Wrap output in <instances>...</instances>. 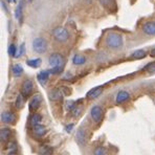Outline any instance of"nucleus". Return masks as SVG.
<instances>
[{
  "label": "nucleus",
  "mask_w": 155,
  "mask_h": 155,
  "mask_svg": "<svg viewBox=\"0 0 155 155\" xmlns=\"http://www.w3.org/2000/svg\"><path fill=\"white\" fill-rule=\"evenodd\" d=\"M12 72L15 77H20L23 74V67L20 64H15L12 68Z\"/></svg>",
  "instance_id": "obj_22"
},
{
  "label": "nucleus",
  "mask_w": 155,
  "mask_h": 155,
  "mask_svg": "<svg viewBox=\"0 0 155 155\" xmlns=\"http://www.w3.org/2000/svg\"><path fill=\"white\" fill-rule=\"evenodd\" d=\"M47 130L45 128V126H43L42 124H38L33 126V133L35 134L38 137H43V136L46 134Z\"/></svg>",
  "instance_id": "obj_13"
},
{
  "label": "nucleus",
  "mask_w": 155,
  "mask_h": 155,
  "mask_svg": "<svg viewBox=\"0 0 155 155\" xmlns=\"http://www.w3.org/2000/svg\"><path fill=\"white\" fill-rule=\"evenodd\" d=\"M72 128H74V125L70 124V125H67L65 129H66V131H67V132H70V131H71V130H72Z\"/></svg>",
  "instance_id": "obj_33"
},
{
  "label": "nucleus",
  "mask_w": 155,
  "mask_h": 155,
  "mask_svg": "<svg viewBox=\"0 0 155 155\" xmlns=\"http://www.w3.org/2000/svg\"><path fill=\"white\" fill-rule=\"evenodd\" d=\"M151 54V57H155V48H154V49H152V51H151V54Z\"/></svg>",
  "instance_id": "obj_34"
},
{
  "label": "nucleus",
  "mask_w": 155,
  "mask_h": 155,
  "mask_svg": "<svg viewBox=\"0 0 155 155\" xmlns=\"http://www.w3.org/2000/svg\"><path fill=\"white\" fill-rule=\"evenodd\" d=\"M33 49L37 54H44L47 51V42L44 38H36L33 41Z\"/></svg>",
  "instance_id": "obj_3"
},
{
  "label": "nucleus",
  "mask_w": 155,
  "mask_h": 155,
  "mask_svg": "<svg viewBox=\"0 0 155 155\" xmlns=\"http://www.w3.org/2000/svg\"><path fill=\"white\" fill-rule=\"evenodd\" d=\"M76 140L79 145L84 146L87 142V133H86L85 129H79L77 132V135H76Z\"/></svg>",
  "instance_id": "obj_12"
},
{
  "label": "nucleus",
  "mask_w": 155,
  "mask_h": 155,
  "mask_svg": "<svg viewBox=\"0 0 155 155\" xmlns=\"http://www.w3.org/2000/svg\"><path fill=\"white\" fill-rule=\"evenodd\" d=\"M26 64L29 66V67H33V68H37L40 66L41 64V60L40 59H31L26 62Z\"/></svg>",
  "instance_id": "obj_25"
},
{
  "label": "nucleus",
  "mask_w": 155,
  "mask_h": 155,
  "mask_svg": "<svg viewBox=\"0 0 155 155\" xmlns=\"http://www.w3.org/2000/svg\"><path fill=\"white\" fill-rule=\"evenodd\" d=\"M23 8H24V1L23 0H20L17 5V8L15 11L16 19L19 20L20 23H22V18H23Z\"/></svg>",
  "instance_id": "obj_16"
},
{
  "label": "nucleus",
  "mask_w": 155,
  "mask_h": 155,
  "mask_svg": "<svg viewBox=\"0 0 155 155\" xmlns=\"http://www.w3.org/2000/svg\"><path fill=\"white\" fill-rule=\"evenodd\" d=\"M33 90H34L33 81H31V80H28V79L25 80V81H23V83H22V85H21V90H20V93L23 95L24 99H27V97L31 94Z\"/></svg>",
  "instance_id": "obj_5"
},
{
  "label": "nucleus",
  "mask_w": 155,
  "mask_h": 155,
  "mask_svg": "<svg viewBox=\"0 0 155 155\" xmlns=\"http://www.w3.org/2000/svg\"><path fill=\"white\" fill-rule=\"evenodd\" d=\"M49 65L52 67H64V58L61 54H52L48 60Z\"/></svg>",
  "instance_id": "obj_6"
},
{
  "label": "nucleus",
  "mask_w": 155,
  "mask_h": 155,
  "mask_svg": "<svg viewBox=\"0 0 155 155\" xmlns=\"http://www.w3.org/2000/svg\"><path fill=\"white\" fill-rule=\"evenodd\" d=\"M129 99H130V93L128 92V91H126V90H122V91H120V92L117 93L115 101H116V103H117V104H122V103L127 102Z\"/></svg>",
  "instance_id": "obj_15"
},
{
  "label": "nucleus",
  "mask_w": 155,
  "mask_h": 155,
  "mask_svg": "<svg viewBox=\"0 0 155 155\" xmlns=\"http://www.w3.org/2000/svg\"><path fill=\"white\" fill-rule=\"evenodd\" d=\"M24 100H25V99L23 97V95L20 93V94L17 97V99H16V102H15L16 108H17V109L22 108V106H23V104H24Z\"/></svg>",
  "instance_id": "obj_26"
},
{
  "label": "nucleus",
  "mask_w": 155,
  "mask_h": 155,
  "mask_svg": "<svg viewBox=\"0 0 155 155\" xmlns=\"http://www.w3.org/2000/svg\"><path fill=\"white\" fill-rule=\"evenodd\" d=\"M8 54L12 57H16V54H17V48L14 44H11L10 47H8Z\"/></svg>",
  "instance_id": "obj_29"
},
{
  "label": "nucleus",
  "mask_w": 155,
  "mask_h": 155,
  "mask_svg": "<svg viewBox=\"0 0 155 155\" xmlns=\"http://www.w3.org/2000/svg\"><path fill=\"white\" fill-rule=\"evenodd\" d=\"M146 69L150 72H154L155 71V63H150V64H148L146 66Z\"/></svg>",
  "instance_id": "obj_30"
},
{
  "label": "nucleus",
  "mask_w": 155,
  "mask_h": 155,
  "mask_svg": "<svg viewBox=\"0 0 155 155\" xmlns=\"http://www.w3.org/2000/svg\"><path fill=\"white\" fill-rule=\"evenodd\" d=\"M77 105L76 102H74V101H67L65 103V107H66V109L67 110H69V111H71L72 109L74 108V106Z\"/></svg>",
  "instance_id": "obj_28"
},
{
  "label": "nucleus",
  "mask_w": 155,
  "mask_h": 155,
  "mask_svg": "<svg viewBox=\"0 0 155 155\" xmlns=\"http://www.w3.org/2000/svg\"><path fill=\"white\" fill-rule=\"evenodd\" d=\"M23 52H24V44H21V46H20V51L17 54H16V57H21L22 54H23Z\"/></svg>",
  "instance_id": "obj_32"
},
{
  "label": "nucleus",
  "mask_w": 155,
  "mask_h": 155,
  "mask_svg": "<svg viewBox=\"0 0 155 155\" xmlns=\"http://www.w3.org/2000/svg\"><path fill=\"white\" fill-rule=\"evenodd\" d=\"M86 62V58L82 54H76L72 59V63L74 65H83Z\"/></svg>",
  "instance_id": "obj_20"
},
{
  "label": "nucleus",
  "mask_w": 155,
  "mask_h": 155,
  "mask_svg": "<svg viewBox=\"0 0 155 155\" xmlns=\"http://www.w3.org/2000/svg\"><path fill=\"white\" fill-rule=\"evenodd\" d=\"M13 135V131L11 128H1L0 129V143H4L11 140Z\"/></svg>",
  "instance_id": "obj_9"
},
{
  "label": "nucleus",
  "mask_w": 155,
  "mask_h": 155,
  "mask_svg": "<svg viewBox=\"0 0 155 155\" xmlns=\"http://www.w3.org/2000/svg\"><path fill=\"white\" fill-rule=\"evenodd\" d=\"M90 116H91V118H92V120L94 123H97V124L101 123L102 120H103V117H104L103 108H102L101 106H99V105H95V106H93L92 108H91V110H90Z\"/></svg>",
  "instance_id": "obj_4"
},
{
  "label": "nucleus",
  "mask_w": 155,
  "mask_h": 155,
  "mask_svg": "<svg viewBox=\"0 0 155 155\" xmlns=\"http://www.w3.org/2000/svg\"><path fill=\"white\" fill-rule=\"evenodd\" d=\"M147 56V52H146L143 49H137L131 54L132 59H143Z\"/></svg>",
  "instance_id": "obj_23"
},
{
  "label": "nucleus",
  "mask_w": 155,
  "mask_h": 155,
  "mask_svg": "<svg viewBox=\"0 0 155 155\" xmlns=\"http://www.w3.org/2000/svg\"><path fill=\"white\" fill-rule=\"evenodd\" d=\"M93 155H108V150L103 146H100L93 150Z\"/></svg>",
  "instance_id": "obj_24"
},
{
  "label": "nucleus",
  "mask_w": 155,
  "mask_h": 155,
  "mask_svg": "<svg viewBox=\"0 0 155 155\" xmlns=\"http://www.w3.org/2000/svg\"><path fill=\"white\" fill-rule=\"evenodd\" d=\"M41 102H42V97L40 94H35L31 97V99L29 100L28 103V109L31 113H35L36 111L39 109L41 105Z\"/></svg>",
  "instance_id": "obj_7"
},
{
  "label": "nucleus",
  "mask_w": 155,
  "mask_h": 155,
  "mask_svg": "<svg viewBox=\"0 0 155 155\" xmlns=\"http://www.w3.org/2000/svg\"><path fill=\"white\" fill-rule=\"evenodd\" d=\"M39 154L40 155H52L54 154V148L48 145H42L39 148Z\"/></svg>",
  "instance_id": "obj_19"
},
{
  "label": "nucleus",
  "mask_w": 155,
  "mask_h": 155,
  "mask_svg": "<svg viewBox=\"0 0 155 155\" xmlns=\"http://www.w3.org/2000/svg\"><path fill=\"white\" fill-rule=\"evenodd\" d=\"M100 2H101V4L105 8H110L111 6H112L113 2H114V0H99Z\"/></svg>",
  "instance_id": "obj_27"
},
{
  "label": "nucleus",
  "mask_w": 155,
  "mask_h": 155,
  "mask_svg": "<svg viewBox=\"0 0 155 155\" xmlns=\"http://www.w3.org/2000/svg\"><path fill=\"white\" fill-rule=\"evenodd\" d=\"M29 122H31V124L33 125V126H35V125H38V124H41V122H42V116L35 112V113H33V114H31Z\"/></svg>",
  "instance_id": "obj_21"
},
{
  "label": "nucleus",
  "mask_w": 155,
  "mask_h": 155,
  "mask_svg": "<svg viewBox=\"0 0 155 155\" xmlns=\"http://www.w3.org/2000/svg\"><path fill=\"white\" fill-rule=\"evenodd\" d=\"M1 120L4 124L13 125L16 123V115L11 111H4L1 114Z\"/></svg>",
  "instance_id": "obj_8"
},
{
  "label": "nucleus",
  "mask_w": 155,
  "mask_h": 155,
  "mask_svg": "<svg viewBox=\"0 0 155 155\" xmlns=\"http://www.w3.org/2000/svg\"><path fill=\"white\" fill-rule=\"evenodd\" d=\"M124 40L120 34L110 33L106 37V45L111 49H118L123 46Z\"/></svg>",
  "instance_id": "obj_1"
},
{
  "label": "nucleus",
  "mask_w": 155,
  "mask_h": 155,
  "mask_svg": "<svg viewBox=\"0 0 155 155\" xmlns=\"http://www.w3.org/2000/svg\"><path fill=\"white\" fill-rule=\"evenodd\" d=\"M49 74H51L49 70H42L41 72H39L38 76H37V79H38L39 83H40L41 85H45V84H46V82L48 81Z\"/></svg>",
  "instance_id": "obj_17"
},
{
  "label": "nucleus",
  "mask_w": 155,
  "mask_h": 155,
  "mask_svg": "<svg viewBox=\"0 0 155 155\" xmlns=\"http://www.w3.org/2000/svg\"><path fill=\"white\" fill-rule=\"evenodd\" d=\"M102 92H103V87H102V86H97V87H94L88 91L86 97L90 100H94V99H97V97H100V95L102 94Z\"/></svg>",
  "instance_id": "obj_14"
},
{
  "label": "nucleus",
  "mask_w": 155,
  "mask_h": 155,
  "mask_svg": "<svg viewBox=\"0 0 155 155\" xmlns=\"http://www.w3.org/2000/svg\"><path fill=\"white\" fill-rule=\"evenodd\" d=\"M8 155H19V154H17V153L15 152V153H8Z\"/></svg>",
  "instance_id": "obj_35"
},
{
  "label": "nucleus",
  "mask_w": 155,
  "mask_h": 155,
  "mask_svg": "<svg viewBox=\"0 0 155 155\" xmlns=\"http://www.w3.org/2000/svg\"><path fill=\"white\" fill-rule=\"evenodd\" d=\"M28 1H29V2H31V1H33V0H28Z\"/></svg>",
  "instance_id": "obj_37"
},
{
  "label": "nucleus",
  "mask_w": 155,
  "mask_h": 155,
  "mask_svg": "<svg viewBox=\"0 0 155 155\" xmlns=\"http://www.w3.org/2000/svg\"><path fill=\"white\" fill-rule=\"evenodd\" d=\"M16 0H8V2H15Z\"/></svg>",
  "instance_id": "obj_36"
},
{
  "label": "nucleus",
  "mask_w": 155,
  "mask_h": 155,
  "mask_svg": "<svg viewBox=\"0 0 155 155\" xmlns=\"http://www.w3.org/2000/svg\"><path fill=\"white\" fill-rule=\"evenodd\" d=\"M52 35L54 38L56 39L58 42H66L69 39V33L64 27L58 26L52 31Z\"/></svg>",
  "instance_id": "obj_2"
},
{
  "label": "nucleus",
  "mask_w": 155,
  "mask_h": 155,
  "mask_svg": "<svg viewBox=\"0 0 155 155\" xmlns=\"http://www.w3.org/2000/svg\"><path fill=\"white\" fill-rule=\"evenodd\" d=\"M143 31L148 36H155V21H148L143 25Z\"/></svg>",
  "instance_id": "obj_10"
},
{
  "label": "nucleus",
  "mask_w": 155,
  "mask_h": 155,
  "mask_svg": "<svg viewBox=\"0 0 155 155\" xmlns=\"http://www.w3.org/2000/svg\"><path fill=\"white\" fill-rule=\"evenodd\" d=\"M63 92L61 88H54L49 92V100L52 102H59L63 99Z\"/></svg>",
  "instance_id": "obj_11"
},
{
  "label": "nucleus",
  "mask_w": 155,
  "mask_h": 155,
  "mask_svg": "<svg viewBox=\"0 0 155 155\" xmlns=\"http://www.w3.org/2000/svg\"><path fill=\"white\" fill-rule=\"evenodd\" d=\"M61 90H62V92H63V94H64V95L70 94V89H68L67 87H61Z\"/></svg>",
  "instance_id": "obj_31"
},
{
  "label": "nucleus",
  "mask_w": 155,
  "mask_h": 155,
  "mask_svg": "<svg viewBox=\"0 0 155 155\" xmlns=\"http://www.w3.org/2000/svg\"><path fill=\"white\" fill-rule=\"evenodd\" d=\"M18 149V145L15 140H8V142L5 143V147H4V150H5L8 153H15L17 152Z\"/></svg>",
  "instance_id": "obj_18"
}]
</instances>
